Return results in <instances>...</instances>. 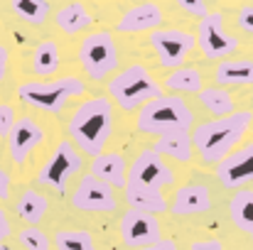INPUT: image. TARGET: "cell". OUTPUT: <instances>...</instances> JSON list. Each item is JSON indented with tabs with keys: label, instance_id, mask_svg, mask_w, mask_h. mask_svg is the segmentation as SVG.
Here are the masks:
<instances>
[{
	"label": "cell",
	"instance_id": "6da1fadb",
	"mask_svg": "<svg viewBox=\"0 0 253 250\" xmlns=\"http://www.w3.org/2000/svg\"><path fill=\"white\" fill-rule=\"evenodd\" d=\"M251 125V110H234L231 115L199 123L192 130L194 152L199 155V160L204 165H219L221 160H226L236 150V145L244 140V135L249 133Z\"/></svg>",
	"mask_w": 253,
	"mask_h": 250
},
{
	"label": "cell",
	"instance_id": "7a4b0ae2",
	"mask_svg": "<svg viewBox=\"0 0 253 250\" xmlns=\"http://www.w3.org/2000/svg\"><path fill=\"white\" fill-rule=\"evenodd\" d=\"M113 135V101L106 96L86 98L69 118V138L84 155L98 157Z\"/></svg>",
	"mask_w": 253,
	"mask_h": 250
},
{
	"label": "cell",
	"instance_id": "3957f363",
	"mask_svg": "<svg viewBox=\"0 0 253 250\" xmlns=\"http://www.w3.org/2000/svg\"><path fill=\"white\" fill-rule=\"evenodd\" d=\"M194 123V113L179 96H160L150 103H145L138 110L135 128L148 135H168L177 130H189Z\"/></svg>",
	"mask_w": 253,
	"mask_h": 250
},
{
	"label": "cell",
	"instance_id": "277c9868",
	"mask_svg": "<svg viewBox=\"0 0 253 250\" xmlns=\"http://www.w3.org/2000/svg\"><path fill=\"white\" fill-rule=\"evenodd\" d=\"M108 93L113 103L123 110H140L145 103L163 96V86L143 64H130L108 81Z\"/></svg>",
	"mask_w": 253,
	"mask_h": 250
},
{
	"label": "cell",
	"instance_id": "5b68a950",
	"mask_svg": "<svg viewBox=\"0 0 253 250\" xmlns=\"http://www.w3.org/2000/svg\"><path fill=\"white\" fill-rule=\"evenodd\" d=\"M86 83L77 76H62L52 81H25L17 86V96L25 106L47 110V113H62L64 103L74 96H82Z\"/></svg>",
	"mask_w": 253,
	"mask_h": 250
},
{
	"label": "cell",
	"instance_id": "8992f818",
	"mask_svg": "<svg viewBox=\"0 0 253 250\" xmlns=\"http://www.w3.org/2000/svg\"><path fill=\"white\" fill-rule=\"evenodd\" d=\"M79 64L91 81H103L118 69L116 39L108 30L91 32L79 44Z\"/></svg>",
	"mask_w": 253,
	"mask_h": 250
},
{
	"label": "cell",
	"instance_id": "52a82bcc",
	"mask_svg": "<svg viewBox=\"0 0 253 250\" xmlns=\"http://www.w3.org/2000/svg\"><path fill=\"white\" fill-rule=\"evenodd\" d=\"M82 169V155L74 147L72 140H59L54 152L47 157V162L42 165L37 174V184L54 189L57 194L67 191V181Z\"/></svg>",
	"mask_w": 253,
	"mask_h": 250
},
{
	"label": "cell",
	"instance_id": "ba28073f",
	"mask_svg": "<svg viewBox=\"0 0 253 250\" xmlns=\"http://www.w3.org/2000/svg\"><path fill=\"white\" fill-rule=\"evenodd\" d=\"M197 47L207 59H224L239 49V39L229 32H224V15L209 12L197 25Z\"/></svg>",
	"mask_w": 253,
	"mask_h": 250
},
{
	"label": "cell",
	"instance_id": "9c48e42d",
	"mask_svg": "<svg viewBox=\"0 0 253 250\" xmlns=\"http://www.w3.org/2000/svg\"><path fill=\"white\" fill-rule=\"evenodd\" d=\"M150 44L165 69H179L197 47V37L187 30H155L150 32Z\"/></svg>",
	"mask_w": 253,
	"mask_h": 250
},
{
	"label": "cell",
	"instance_id": "30bf717a",
	"mask_svg": "<svg viewBox=\"0 0 253 250\" xmlns=\"http://www.w3.org/2000/svg\"><path fill=\"white\" fill-rule=\"evenodd\" d=\"M72 206L77 211H86V214H111V211H116L113 186L96 179L93 174H84L72 194Z\"/></svg>",
	"mask_w": 253,
	"mask_h": 250
},
{
	"label": "cell",
	"instance_id": "8fae6325",
	"mask_svg": "<svg viewBox=\"0 0 253 250\" xmlns=\"http://www.w3.org/2000/svg\"><path fill=\"white\" fill-rule=\"evenodd\" d=\"M118 231H121V241L133 250L148 248V246H155L158 241H163L160 221L153 214H145V211H133L130 209L128 214H123V218L118 223Z\"/></svg>",
	"mask_w": 253,
	"mask_h": 250
},
{
	"label": "cell",
	"instance_id": "7c38bea8",
	"mask_svg": "<svg viewBox=\"0 0 253 250\" xmlns=\"http://www.w3.org/2000/svg\"><path fill=\"white\" fill-rule=\"evenodd\" d=\"M128 184H138V186H148V189H163L174 184V172L165 165V160L155 152V150H143L135 162L130 165V177Z\"/></svg>",
	"mask_w": 253,
	"mask_h": 250
},
{
	"label": "cell",
	"instance_id": "4fadbf2b",
	"mask_svg": "<svg viewBox=\"0 0 253 250\" xmlns=\"http://www.w3.org/2000/svg\"><path fill=\"white\" fill-rule=\"evenodd\" d=\"M216 179L226 189H241L244 184L253 181V143L234 150L226 160H221L216 165Z\"/></svg>",
	"mask_w": 253,
	"mask_h": 250
},
{
	"label": "cell",
	"instance_id": "5bb4252c",
	"mask_svg": "<svg viewBox=\"0 0 253 250\" xmlns=\"http://www.w3.org/2000/svg\"><path fill=\"white\" fill-rule=\"evenodd\" d=\"M10 157L15 165H25L30 152H35L42 140H44V130L37 120L32 118H20L15 123V128L10 130Z\"/></svg>",
	"mask_w": 253,
	"mask_h": 250
},
{
	"label": "cell",
	"instance_id": "9a60e30c",
	"mask_svg": "<svg viewBox=\"0 0 253 250\" xmlns=\"http://www.w3.org/2000/svg\"><path fill=\"white\" fill-rule=\"evenodd\" d=\"M163 25V10L155 2H140L126 10L116 25L118 32H155Z\"/></svg>",
	"mask_w": 253,
	"mask_h": 250
},
{
	"label": "cell",
	"instance_id": "2e32d148",
	"mask_svg": "<svg viewBox=\"0 0 253 250\" xmlns=\"http://www.w3.org/2000/svg\"><path fill=\"white\" fill-rule=\"evenodd\" d=\"M172 214L174 216H194V214H207L211 209V191L202 184H187L179 186L172 201Z\"/></svg>",
	"mask_w": 253,
	"mask_h": 250
},
{
	"label": "cell",
	"instance_id": "e0dca14e",
	"mask_svg": "<svg viewBox=\"0 0 253 250\" xmlns=\"http://www.w3.org/2000/svg\"><path fill=\"white\" fill-rule=\"evenodd\" d=\"M91 174L108 186H123L126 189V160L121 152H101L91 162Z\"/></svg>",
	"mask_w": 253,
	"mask_h": 250
},
{
	"label": "cell",
	"instance_id": "ac0fdd59",
	"mask_svg": "<svg viewBox=\"0 0 253 250\" xmlns=\"http://www.w3.org/2000/svg\"><path fill=\"white\" fill-rule=\"evenodd\" d=\"M153 150H155L160 157H172V160H177V162H182V165L192 162V157L197 155V152H194V145H192V133H189V130H177V133L163 135V138L155 143Z\"/></svg>",
	"mask_w": 253,
	"mask_h": 250
},
{
	"label": "cell",
	"instance_id": "d6986e66",
	"mask_svg": "<svg viewBox=\"0 0 253 250\" xmlns=\"http://www.w3.org/2000/svg\"><path fill=\"white\" fill-rule=\"evenodd\" d=\"M126 201L133 211H145V214H163L168 211V201L158 189L138 186V184H126Z\"/></svg>",
	"mask_w": 253,
	"mask_h": 250
},
{
	"label": "cell",
	"instance_id": "ffe728a7",
	"mask_svg": "<svg viewBox=\"0 0 253 250\" xmlns=\"http://www.w3.org/2000/svg\"><path fill=\"white\" fill-rule=\"evenodd\" d=\"M54 22H57V27L64 35H79V32H84L86 27L93 25V15L84 7V2L74 0V2H69V5L57 10Z\"/></svg>",
	"mask_w": 253,
	"mask_h": 250
},
{
	"label": "cell",
	"instance_id": "44dd1931",
	"mask_svg": "<svg viewBox=\"0 0 253 250\" xmlns=\"http://www.w3.org/2000/svg\"><path fill=\"white\" fill-rule=\"evenodd\" d=\"M214 79L219 86H251L253 83V59H224Z\"/></svg>",
	"mask_w": 253,
	"mask_h": 250
},
{
	"label": "cell",
	"instance_id": "7402d4cb",
	"mask_svg": "<svg viewBox=\"0 0 253 250\" xmlns=\"http://www.w3.org/2000/svg\"><path fill=\"white\" fill-rule=\"evenodd\" d=\"M17 216L27 223V226H37L42 218H44V214H47V209H49V199L47 196H42L40 191H35V189H25L22 191V196L17 199Z\"/></svg>",
	"mask_w": 253,
	"mask_h": 250
},
{
	"label": "cell",
	"instance_id": "603a6c76",
	"mask_svg": "<svg viewBox=\"0 0 253 250\" xmlns=\"http://www.w3.org/2000/svg\"><path fill=\"white\" fill-rule=\"evenodd\" d=\"M229 216L239 231H253V189H239L229 201Z\"/></svg>",
	"mask_w": 253,
	"mask_h": 250
},
{
	"label": "cell",
	"instance_id": "cb8c5ba5",
	"mask_svg": "<svg viewBox=\"0 0 253 250\" xmlns=\"http://www.w3.org/2000/svg\"><path fill=\"white\" fill-rule=\"evenodd\" d=\"M59 47L57 42L52 39H44L35 47V54H32V74L35 76H52L57 69H59Z\"/></svg>",
	"mask_w": 253,
	"mask_h": 250
},
{
	"label": "cell",
	"instance_id": "d4e9b609",
	"mask_svg": "<svg viewBox=\"0 0 253 250\" xmlns=\"http://www.w3.org/2000/svg\"><path fill=\"white\" fill-rule=\"evenodd\" d=\"M199 103H202L209 113H214V115H219V118L234 113V98H231V93H229L226 88H221V86H207V88H202V91H199Z\"/></svg>",
	"mask_w": 253,
	"mask_h": 250
},
{
	"label": "cell",
	"instance_id": "484cf974",
	"mask_svg": "<svg viewBox=\"0 0 253 250\" xmlns=\"http://www.w3.org/2000/svg\"><path fill=\"white\" fill-rule=\"evenodd\" d=\"M165 86L177 93H199L202 91V74L194 67H179L165 79Z\"/></svg>",
	"mask_w": 253,
	"mask_h": 250
},
{
	"label": "cell",
	"instance_id": "4316f807",
	"mask_svg": "<svg viewBox=\"0 0 253 250\" xmlns=\"http://www.w3.org/2000/svg\"><path fill=\"white\" fill-rule=\"evenodd\" d=\"M10 5H12V12L27 25H44L49 17L47 0H10Z\"/></svg>",
	"mask_w": 253,
	"mask_h": 250
},
{
	"label": "cell",
	"instance_id": "83f0119b",
	"mask_svg": "<svg viewBox=\"0 0 253 250\" xmlns=\"http://www.w3.org/2000/svg\"><path fill=\"white\" fill-rule=\"evenodd\" d=\"M57 250H98L93 243V236L82 228H62L54 236Z\"/></svg>",
	"mask_w": 253,
	"mask_h": 250
},
{
	"label": "cell",
	"instance_id": "f1b7e54d",
	"mask_svg": "<svg viewBox=\"0 0 253 250\" xmlns=\"http://www.w3.org/2000/svg\"><path fill=\"white\" fill-rule=\"evenodd\" d=\"M17 241L25 250H49V238L37 228V226H27L17 233Z\"/></svg>",
	"mask_w": 253,
	"mask_h": 250
},
{
	"label": "cell",
	"instance_id": "f546056e",
	"mask_svg": "<svg viewBox=\"0 0 253 250\" xmlns=\"http://www.w3.org/2000/svg\"><path fill=\"white\" fill-rule=\"evenodd\" d=\"M15 108L7 103H0V138H10V130L15 128Z\"/></svg>",
	"mask_w": 253,
	"mask_h": 250
},
{
	"label": "cell",
	"instance_id": "4dcf8cb0",
	"mask_svg": "<svg viewBox=\"0 0 253 250\" xmlns=\"http://www.w3.org/2000/svg\"><path fill=\"white\" fill-rule=\"evenodd\" d=\"M177 5L187 12V15H194V17H207L209 10H207V0H177Z\"/></svg>",
	"mask_w": 253,
	"mask_h": 250
},
{
	"label": "cell",
	"instance_id": "1f68e13d",
	"mask_svg": "<svg viewBox=\"0 0 253 250\" xmlns=\"http://www.w3.org/2000/svg\"><path fill=\"white\" fill-rule=\"evenodd\" d=\"M236 25H239L244 32L253 35V5H244V7L239 10V15H236Z\"/></svg>",
	"mask_w": 253,
	"mask_h": 250
},
{
	"label": "cell",
	"instance_id": "d6a6232c",
	"mask_svg": "<svg viewBox=\"0 0 253 250\" xmlns=\"http://www.w3.org/2000/svg\"><path fill=\"white\" fill-rule=\"evenodd\" d=\"M189 250H224V246L216 238H207V241H194Z\"/></svg>",
	"mask_w": 253,
	"mask_h": 250
},
{
	"label": "cell",
	"instance_id": "836d02e7",
	"mask_svg": "<svg viewBox=\"0 0 253 250\" xmlns=\"http://www.w3.org/2000/svg\"><path fill=\"white\" fill-rule=\"evenodd\" d=\"M10 236V218H7V214L0 209V246H2V241Z\"/></svg>",
	"mask_w": 253,
	"mask_h": 250
},
{
	"label": "cell",
	"instance_id": "e575fe53",
	"mask_svg": "<svg viewBox=\"0 0 253 250\" xmlns=\"http://www.w3.org/2000/svg\"><path fill=\"white\" fill-rule=\"evenodd\" d=\"M7 196H10V177L0 167V199H7Z\"/></svg>",
	"mask_w": 253,
	"mask_h": 250
},
{
	"label": "cell",
	"instance_id": "d590c367",
	"mask_svg": "<svg viewBox=\"0 0 253 250\" xmlns=\"http://www.w3.org/2000/svg\"><path fill=\"white\" fill-rule=\"evenodd\" d=\"M138 250H179V248H177V243H174L172 238H168V241L163 238V241H158L155 246H148V248H138Z\"/></svg>",
	"mask_w": 253,
	"mask_h": 250
},
{
	"label": "cell",
	"instance_id": "8d00e7d4",
	"mask_svg": "<svg viewBox=\"0 0 253 250\" xmlns=\"http://www.w3.org/2000/svg\"><path fill=\"white\" fill-rule=\"evenodd\" d=\"M7 59H10L7 47H2V44H0V81H2V79H5V74H7Z\"/></svg>",
	"mask_w": 253,
	"mask_h": 250
},
{
	"label": "cell",
	"instance_id": "74e56055",
	"mask_svg": "<svg viewBox=\"0 0 253 250\" xmlns=\"http://www.w3.org/2000/svg\"><path fill=\"white\" fill-rule=\"evenodd\" d=\"M0 250H12L10 246H0Z\"/></svg>",
	"mask_w": 253,
	"mask_h": 250
},
{
	"label": "cell",
	"instance_id": "f35d334b",
	"mask_svg": "<svg viewBox=\"0 0 253 250\" xmlns=\"http://www.w3.org/2000/svg\"><path fill=\"white\" fill-rule=\"evenodd\" d=\"M251 243H253V231H251Z\"/></svg>",
	"mask_w": 253,
	"mask_h": 250
}]
</instances>
